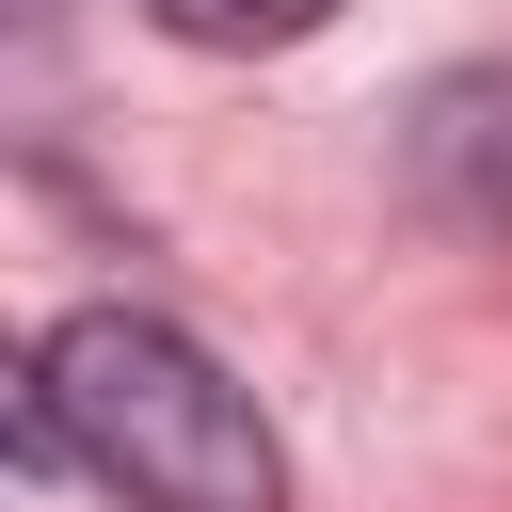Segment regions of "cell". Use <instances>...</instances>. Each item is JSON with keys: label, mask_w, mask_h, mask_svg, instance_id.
I'll list each match as a JSON object with an SVG mask.
<instances>
[{"label": "cell", "mask_w": 512, "mask_h": 512, "mask_svg": "<svg viewBox=\"0 0 512 512\" xmlns=\"http://www.w3.org/2000/svg\"><path fill=\"white\" fill-rule=\"evenodd\" d=\"M16 464L96 480L112 512H288V448L256 384L160 304H64L16 368Z\"/></svg>", "instance_id": "6da1fadb"}, {"label": "cell", "mask_w": 512, "mask_h": 512, "mask_svg": "<svg viewBox=\"0 0 512 512\" xmlns=\"http://www.w3.org/2000/svg\"><path fill=\"white\" fill-rule=\"evenodd\" d=\"M176 48H304V32H336V0H144Z\"/></svg>", "instance_id": "3957f363"}, {"label": "cell", "mask_w": 512, "mask_h": 512, "mask_svg": "<svg viewBox=\"0 0 512 512\" xmlns=\"http://www.w3.org/2000/svg\"><path fill=\"white\" fill-rule=\"evenodd\" d=\"M400 160L448 224H512V64H448L400 112Z\"/></svg>", "instance_id": "7a4b0ae2"}]
</instances>
